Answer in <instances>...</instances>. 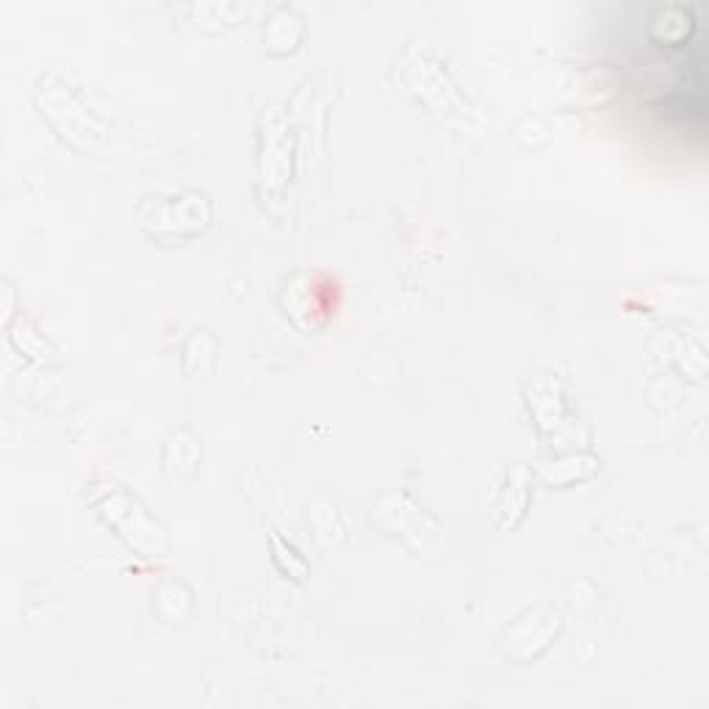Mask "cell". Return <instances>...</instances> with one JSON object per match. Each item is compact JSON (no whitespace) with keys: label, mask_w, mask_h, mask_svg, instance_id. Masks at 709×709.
Masks as SVG:
<instances>
[{"label":"cell","mask_w":709,"mask_h":709,"mask_svg":"<svg viewBox=\"0 0 709 709\" xmlns=\"http://www.w3.org/2000/svg\"><path fill=\"white\" fill-rule=\"evenodd\" d=\"M693 31H696L693 9L682 7V3L657 9L654 17H651V37L660 45H685Z\"/></svg>","instance_id":"obj_1"}]
</instances>
